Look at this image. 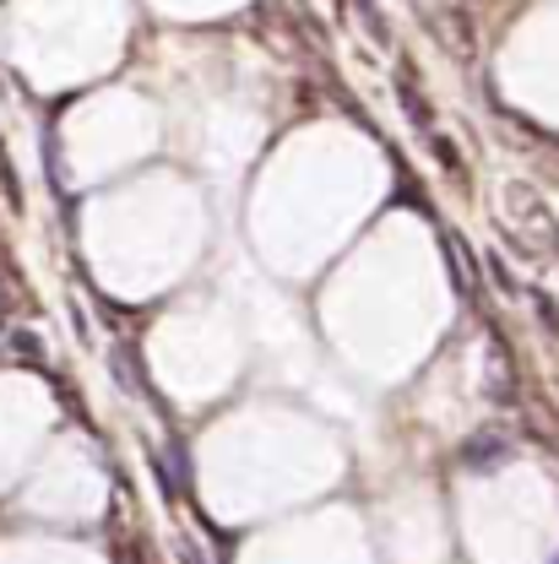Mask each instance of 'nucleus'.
<instances>
[{
	"label": "nucleus",
	"mask_w": 559,
	"mask_h": 564,
	"mask_svg": "<svg viewBox=\"0 0 559 564\" xmlns=\"http://www.w3.org/2000/svg\"><path fill=\"white\" fill-rule=\"evenodd\" d=\"M499 223H505V234H510L516 250H533V256L559 261V217L527 180H505L499 185Z\"/></svg>",
	"instance_id": "1"
},
{
	"label": "nucleus",
	"mask_w": 559,
	"mask_h": 564,
	"mask_svg": "<svg viewBox=\"0 0 559 564\" xmlns=\"http://www.w3.org/2000/svg\"><path fill=\"white\" fill-rule=\"evenodd\" d=\"M397 93H402V104H408L413 126H429V104H419V87H413V66H408V61L397 66Z\"/></svg>",
	"instance_id": "2"
},
{
	"label": "nucleus",
	"mask_w": 559,
	"mask_h": 564,
	"mask_svg": "<svg viewBox=\"0 0 559 564\" xmlns=\"http://www.w3.org/2000/svg\"><path fill=\"white\" fill-rule=\"evenodd\" d=\"M353 6L364 11V22H369V39L386 50V44H391V28H386V17H375V6H369V0H353Z\"/></svg>",
	"instance_id": "3"
}]
</instances>
